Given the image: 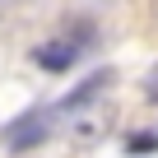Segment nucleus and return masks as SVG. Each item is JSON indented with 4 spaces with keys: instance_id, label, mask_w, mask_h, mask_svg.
Masks as SVG:
<instances>
[{
    "instance_id": "f257e3e1",
    "label": "nucleus",
    "mask_w": 158,
    "mask_h": 158,
    "mask_svg": "<svg viewBox=\"0 0 158 158\" xmlns=\"http://www.w3.org/2000/svg\"><path fill=\"white\" fill-rule=\"evenodd\" d=\"M56 107H28V112H19L5 130H0V144H5L10 153H28V149H42L47 139H51V126H56Z\"/></svg>"
},
{
    "instance_id": "f03ea898",
    "label": "nucleus",
    "mask_w": 158,
    "mask_h": 158,
    "mask_svg": "<svg viewBox=\"0 0 158 158\" xmlns=\"http://www.w3.org/2000/svg\"><path fill=\"white\" fill-rule=\"evenodd\" d=\"M112 79H116V74H112L107 65H102V70H93L89 79H79V84L56 102V112H84V107H93V102H98V93H102V89H112Z\"/></svg>"
},
{
    "instance_id": "7ed1b4c3",
    "label": "nucleus",
    "mask_w": 158,
    "mask_h": 158,
    "mask_svg": "<svg viewBox=\"0 0 158 158\" xmlns=\"http://www.w3.org/2000/svg\"><path fill=\"white\" fill-rule=\"evenodd\" d=\"M33 60H37L42 70H51V74H60V70H70V65L79 60V47H74L70 37H51V42H42V47L33 51Z\"/></svg>"
},
{
    "instance_id": "20e7f679",
    "label": "nucleus",
    "mask_w": 158,
    "mask_h": 158,
    "mask_svg": "<svg viewBox=\"0 0 158 158\" xmlns=\"http://www.w3.org/2000/svg\"><path fill=\"white\" fill-rule=\"evenodd\" d=\"M126 149H130V153H153V149H158V135H153V130H130V135H126Z\"/></svg>"
},
{
    "instance_id": "39448f33",
    "label": "nucleus",
    "mask_w": 158,
    "mask_h": 158,
    "mask_svg": "<svg viewBox=\"0 0 158 158\" xmlns=\"http://www.w3.org/2000/svg\"><path fill=\"white\" fill-rule=\"evenodd\" d=\"M144 89H149V98H158V70H153V74L144 79Z\"/></svg>"
}]
</instances>
